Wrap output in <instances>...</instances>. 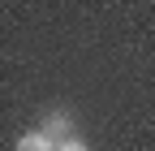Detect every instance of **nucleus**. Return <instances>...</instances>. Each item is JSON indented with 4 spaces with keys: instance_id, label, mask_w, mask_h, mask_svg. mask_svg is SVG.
Returning <instances> with one entry per match:
<instances>
[{
    "instance_id": "nucleus-1",
    "label": "nucleus",
    "mask_w": 155,
    "mask_h": 151,
    "mask_svg": "<svg viewBox=\"0 0 155 151\" xmlns=\"http://www.w3.org/2000/svg\"><path fill=\"white\" fill-rule=\"evenodd\" d=\"M13 151H56V143L43 134V129H30V134L17 138V147H13Z\"/></svg>"
},
{
    "instance_id": "nucleus-2",
    "label": "nucleus",
    "mask_w": 155,
    "mask_h": 151,
    "mask_svg": "<svg viewBox=\"0 0 155 151\" xmlns=\"http://www.w3.org/2000/svg\"><path fill=\"white\" fill-rule=\"evenodd\" d=\"M43 134H48L52 143H65V138H69V117L52 112V117H48V125H43Z\"/></svg>"
},
{
    "instance_id": "nucleus-3",
    "label": "nucleus",
    "mask_w": 155,
    "mask_h": 151,
    "mask_svg": "<svg viewBox=\"0 0 155 151\" xmlns=\"http://www.w3.org/2000/svg\"><path fill=\"white\" fill-rule=\"evenodd\" d=\"M56 151H91L82 138H65V143H56Z\"/></svg>"
}]
</instances>
